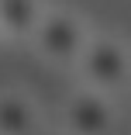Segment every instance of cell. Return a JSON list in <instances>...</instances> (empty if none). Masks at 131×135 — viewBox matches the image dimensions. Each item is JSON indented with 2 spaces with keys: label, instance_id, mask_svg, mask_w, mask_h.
I'll return each mask as SVG.
<instances>
[{
  "label": "cell",
  "instance_id": "cell-1",
  "mask_svg": "<svg viewBox=\"0 0 131 135\" xmlns=\"http://www.w3.org/2000/svg\"><path fill=\"white\" fill-rule=\"evenodd\" d=\"M76 69H80L86 90L114 94V90L128 87V80H131V49L121 38L93 35L83 49L80 62H76Z\"/></svg>",
  "mask_w": 131,
  "mask_h": 135
},
{
  "label": "cell",
  "instance_id": "cell-2",
  "mask_svg": "<svg viewBox=\"0 0 131 135\" xmlns=\"http://www.w3.org/2000/svg\"><path fill=\"white\" fill-rule=\"evenodd\" d=\"M35 42V52L52 62V66H76L83 56V49L90 42L86 28H83V21L69 14V11H45L41 21H38V28L31 35Z\"/></svg>",
  "mask_w": 131,
  "mask_h": 135
},
{
  "label": "cell",
  "instance_id": "cell-3",
  "mask_svg": "<svg viewBox=\"0 0 131 135\" xmlns=\"http://www.w3.org/2000/svg\"><path fill=\"white\" fill-rule=\"evenodd\" d=\"M62 128H66V135H111L114 104L107 100V94L83 87L62 104Z\"/></svg>",
  "mask_w": 131,
  "mask_h": 135
},
{
  "label": "cell",
  "instance_id": "cell-4",
  "mask_svg": "<svg viewBox=\"0 0 131 135\" xmlns=\"http://www.w3.org/2000/svg\"><path fill=\"white\" fill-rule=\"evenodd\" d=\"M41 14V0H0V38H31Z\"/></svg>",
  "mask_w": 131,
  "mask_h": 135
},
{
  "label": "cell",
  "instance_id": "cell-5",
  "mask_svg": "<svg viewBox=\"0 0 131 135\" xmlns=\"http://www.w3.org/2000/svg\"><path fill=\"white\" fill-rule=\"evenodd\" d=\"M38 132V107L24 94H0V135H35Z\"/></svg>",
  "mask_w": 131,
  "mask_h": 135
},
{
  "label": "cell",
  "instance_id": "cell-6",
  "mask_svg": "<svg viewBox=\"0 0 131 135\" xmlns=\"http://www.w3.org/2000/svg\"><path fill=\"white\" fill-rule=\"evenodd\" d=\"M128 87H131V80H128Z\"/></svg>",
  "mask_w": 131,
  "mask_h": 135
}]
</instances>
